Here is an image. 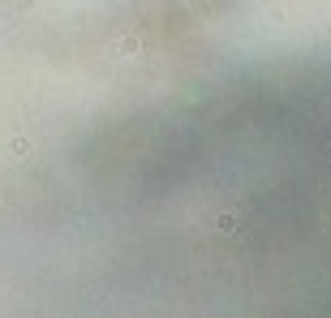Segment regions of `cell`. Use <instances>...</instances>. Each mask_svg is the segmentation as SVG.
<instances>
[{
  "label": "cell",
  "instance_id": "6da1fadb",
  "mask_svg": "<svg viewBox=\"0 0 331 318\" xmlns=\"http://www.w3.org/2000/svg\"><path fill=\"white\" fill-rule=\"evenodd\" d=\"M34 151V142L30 138H13V142H9V155H13V159H26Z\"/></svg>",
  "mask_w": 331,
  "mask_h": 318
},
{
  "label": "cell",
  "instance_id": "7a4b0ae2",
  "mask_svg": "<svg viewBox=\"0 0 331 318\" xmlns=\"http://www.w3.org/2000/svg\"><path fill=\"white\" fill-rule=\"evenodd\" d=\"M219 232L237 237V232H241V215H219Z\"/></svg>",
  "mask_w": 331,
  "mask_h": 318
},
{
  "label": "cell",
  "instance_id": "3957f363",
  "mask_svg": "<svg viewBox=\"0 0 331 318\" xmlns=\"http://www.w3.org/2000/svg\"><path fill=\"white\" fill-rule=\"evenodd\" d=\"M142 52V39L138 34H129V39H120V56H138Z\"/></svg>",
  "mask_w": 331,
  "mask_h": 318
}]
</instances>
